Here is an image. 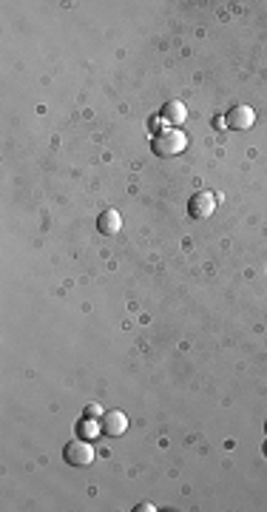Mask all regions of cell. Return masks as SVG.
<instances>
[{"mask_svg":"<svg viewBox=\"0 0 267 512\" xmlns=\"http://www.w3.org/2000/svg\"><path fill=\"white\" fill-rule=\"evenodd\" d=\"M151 145H154L157 157H177V154H182V151L188 148V137L182 134V131H177V128H168V131H160Z\"/></svg>","mask_w":267,"mask_h":512,"instance_id":"6da1fadb","label":"cell"},{"mask_svg":"<svg viewBox=\"0 0 267 512\" xmlns=\"http://www.w3.org/2000/svg\"><path fill=\"white\" fill-rule=\"evenodd\" d=\"M63 459L71 467H88L94 461V447L88 441H83V439H74V441H68L63 447Z\"/></svg>","mask_w":267,"mask_h":512,"instance_id":"7a4b0ae2","label":"cell"},{"mask_svg":"<svg viewBox=\"0 0 267 512\" xmlns=\"http://www.w3.org/2000/svg\"><path fill=\"white\" fill-rule=\"evenodd\" d=\"M253 123H256V111L251 106H242L239 103V106H233L231 111L225 114V125L233 128V131H247Z\"/></svg>","mask_w":267,"mask_h":512,"instance_id":"3957f363","label":"cell"},{"mask_svg":"<svg viewBox=\"0 0 267 512\" xmlns=\"http://www.w3.org/2000/svg\"><path fill=\"white\" fill-rule=\"evenodd\" d=\"M188 211L194 219H205V217H211L216 211V194L211 191H196L194 197H190L188 202Z\"/></svg>","mask_w":267,"mask_h":512,"instance_id":"277c9868","label":"cell"},{"mask_svg":"<svg viewBox=\"0 0 267 512\" xmlns=\"http://www.w3.org/2000/svg\"><path fill=\"white\" fill-rule=\"evenodd\" d=\"M97 422H100V432L111 435V439H117V435H123L128 430V415L123 410H108V413L100 415Z\"/></svg>","mask_w":267,"mask_h":512,"instance_id":"5b68a950","label":"cell"},{"mask_svg":"<svg viewBox=\"0 0 267 512\" xmlns=\"http://www.w3.org/2000/svg\"><path fill=\"white\" fill-rule=\"evenodd\" d=\"M160 120L162 123H168V125H182L185 120H188V106L182 103V100H168L165 106H162V114H160Z\"/></svg>","mask_w":267,"mask_h":512,"instance_id":"8992f818","label":"cell"},{"mask_svg":"<svg viewBox=\"0 0 267 512\" xmlns=\"http://www.w3.org/2000/svg\"><path fill=\"white\" fill-rule=\"evenodd\" d=\"M120 228H123V217H120V211H114V208H108V211H103L97 217V231L105 236L120 234Z\"/></svg>","mask_w":267,"mask_h":512,"instance_id":"52a82bcc","label":"cell"},{"mask_svg":"<svg viewBox=\"0 0 267 512\" xmlns=\"http://www.w3.org/2000/svg\"><path fill=\"white\" fill-rule=\"evenodd\" d=\"M77 432L83 435V439H91V435H97V432H100V422L94 424V419H83V422L77 424Z\"/></svg>","mask_w":267,"mask_h":512,"instance_id":"ba28073f","label":"cell"},{"mask_svg":"<svg viewBox=\"0 0 267 512\" xmlns=\"http://www.w3.org/2000/svg\"><path fill=\"white\" fill-rule=\"evenodd\" d=\"M100 415H103L100 404H88V407H86V419H94V422H97V419H100Z\"/></svg>","mask_w":267,"mask_h":512,"instance_id":"9c48e42d","label":"cell"},{"mask_svg":"<svg viewBox=\"0 0 267 512\" xmlns=\"http://www.w3.org/2000/svg\"><path fill=\"white\" fill-rule=\"evenodd\" d=\"M137 509H140V512H148V509H154V504H148V501H145V504H140Z\"/></svg>","mask_w":267,"mask_h":512,"instance_id":"30bf717a","label":"cell"},{"mask_svg":"<svg viewBox=\"0 0 267 512\" xmlns=\"http://www.w3.org/2000/svg\"><path fill=\"white\" fill-rule=\"evenodd\" d=\"M264 452H267V444H264Z\"/></svg>","mask_w":267,"mask_h":512,"instance_id":"8fae6325","label":"cell"},{"mask_svg":"<svg viewBox=\"0 0 267 512\" xmlns=\"http://www.w3.org/2000/svg\"><path fill=\"white\" fill-rule=\"evenodd\" d=\"M264 432H267V424H264Z\"/></svg>","mask_w":267,"mask_h":512,"instance_id":"7c38bea8","label":"cell"}]
</instances>
